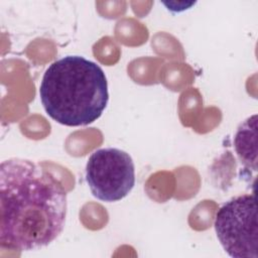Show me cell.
Wrapping results in <instances>:
<instances>
[{
    "mask_svg": "<svg viewBox=\"0 0 258 258\" xmlns=\"http://www.w3.org/2000/svg\"><path fill=\"white\" fill-rule=\"evenodd\" d=\"M67 191L39 164L9 158L0 166V247L31 251L48 246L62 232Z\"/></svg>",
    "mask_w": 258,
    "mask_h": 258,
    "instance_id": "cell-1",
    "label": "cell"
},
{
    "mask_svg": "<svg viewBox=\"0 0 258 258\" xmlns=\"http://www.w3.org/2000/svg\"><path fill=\"white\" fill-rule=\"evenodd\" d=\"M39 97L46 114L70 127L97 121L109 101L108 82L102 68L81 55H66L45 70Z\"/></svg>",
    "mask_w": 258,
    "mask_h": 258,
    "instance_id": "cell-2",
    "label": "cell"
},
{
    "mask_svg": "<svg viewBox=\"0 0 258 258\" xmlns=\"http://www.w3.org/2000/svg\"><path fill=\"white\" fill-rule=\"evenodd\" d=\"M215 231L227 254L234 258L258 257V224L255 194L232 198L216 213Z\"/></svg>",
    "mask_w": 258,
    "mask_h": 258,
    "instance_id": "cell-3",
    "label": "cell"
},
{
    "mask_svg": "<svg viewBox=\"0 0 258 258\" xmlns=\"http://www.w3.org/2000/svg\"><path fill=\"white\" fill-rule=\"evenodd\" d=\"M86 181L95 198L113 203L128 196L135 184L134 162L115 147L95 150L86 164Z\"/></svg>",
    "mask_w": 258,
    "mask_h": 258,
    "instance_id": "cell-4",
    "label": "cell"
},
{
    "mask_svg": "<svg viewBox=\"0 0 258 258\" xmlns=\"http://www.w3.org/2000/svg\"><path fill=\"white\" fill-rule=\"evenodd\" d=\"M235 151L247 169L257 170V115L247 118L237 128L234 137Z\"/></svg>",
    "mask_w": 258,
    "mask_h": 258,
    "instance_id": "cell-5",
    "label": "cell"
}]
</instances>
